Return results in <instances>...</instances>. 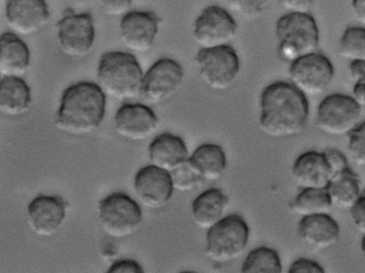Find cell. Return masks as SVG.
Wrapping results in <instances>:
<instances>
[{"label":"cell","mask_w":365,"mask_h":273,"mask_svg":"<svg viewBox=\"0 0 365 273\" xmlns=\"http://www.w3.org/2000/svg\"><path fill=\"white\" fill-rule=\"evenodd\" d=\"M259 108L260 129L275 138L300 133L307 124L309 111L307 96L289 82L282 81L263 88Z\"/></svg>","instance_id":"1"},{"label":"cell","mask_w":365,"mask_h":273,"mask_svg":"<svg viewBox=\"0 0 365 273\" xmlns=\"http://www.w3.org/2000/svg\"><path fill=\"white\" fill-rule=\"evenodd\" d=\"M100 86L93 82L81 81L63 92L55 125L72 135H86L96 130L103 120L106 98Z\"/></svg>","instance_id":"2"},{"label":"cell","mask_w":365,"mask_h":273,"mask_svg":"<svg viewBox=\"0 0 365 273\" xmlns=\"http://www.w3.org/2000/svg\"><path fill=\"white\" fill-rule=\"evenodd\" d=\"M143 75L135 57L123 51L103 54L96 71L98 85L101 90L106 96L118 101L140 96Z\"/></svg>","instance_id":"3"},{"label":"cell","mask_w":365,"mask_h":273,"mask_svg":"<svg viewBox=\"0 0 365 273\" xmlns=\"http://www.w3.org/2000/svg\"><path fill=\"white\" fill-rule=\"evenodd\" d=\"M275 34L277 53L283 61L291 63L317 51L319 29L309 14L286 13L277 19Z\"/></svg>","instance_id":"4"},{"label":"cell","mask_w":365,"mask_h":273,"mask_svg":"<svg viewBox=\"0 0 365 273\" xmlns=\"http://www.w3.org/2000/svg\"><path fill=\"white\" fill-rule=\"evenodd\" d=\"M249 236L250 229L243 217L229 215L207 230L205 254L219 263L236 259L245 251Z\"/></svg>","instance_id":"5"},{"label":"cell","mask_w":365,"mask_h":273,"mask_svg":"<svg viewBox=\"0 0 365 273\" xmlns=\"http://www.w3.org/2000/svg\"><path fill=\"white\" fill-rule=\"evenodd\" d=\"M194 63L203 83L215 91H225L232 87L240 71V58L231 45L200 48Z\"/></svg>","instance_id":"6"},{"label":"cell","mask_w":365,"mask_h":273,"mask_svg":"<svg viewBox=\"0 0 365 273\" xmlns=\"http://www.w3.org/2000/svg\"><path fill=\"white\" fill-rule=\"evenodd\" d=\"M98 210L101 228L111 237H128L140 226L141 209L125 194L115 192L107 196L99 202Z\"/></svg>","instance_id":"7"},{"label":"cell","mask_w":365,"mask_h":273,"mask_svg":"<svg viewBox=\"0 0 365 273\" xmlns=\"http://www.w3.org/2000/svg\"><path fill=\"white\" fill-rule=\"evenodd\" d=\"M183 79L180 63L170 58H160L143 75L139 96L148 105L161 104L177 93Z\"/></svg>","instance_id":"8"},{"label":"cell","mask_w":365,"mask_h":273,"mask_svg":"<svg viewBox=\"0 0 365 273\" xmlns=\"http://www.w3.org/2000/svg\"><path fill=\"white\" fill-rule=\"evenodd\" d=\"M238 25L225 9L217 5L204 8L193 24L192 36L200 48L230 45L237 35Z\"/></svg>","instance_id":"9"},{"label":"cell","mask_w":365,"mask_h":273,"mask_svg":"<svg viewBox=\"0 0 365 273\" xmlns=\"http://www.w3.org/2000/svg\"><path fill=\"white\" fill-rule=\"evenodd\" d=\"M361 108L352 96L342 93L328 95L317 107V125L329 135H348L359 123Z\"/></svg>","instance_id":"10"},{"label":"cell","mask_w":365,"mask_h":273,"mask_svg":"<svg viewBox=\"0 0 365 273\" xmlns=\"http://www.w3.org/2000/svg\"><path fill=\"white\" fill-rule=\"evenodd\" d=\"M289 83L304 96L322 93L331 83L334 68L324 54L315 52L289 63Z\"/></svg>","instance_id":"11"},{"label":"cell","mask_w":365,"mask_h":273,"mask_svg":"<svg viewBox=\"0 0 365 273\" xmlns=\"http://www.w3.org/2000/svg\"><path fill=\"white\" fill-rule=\"evenodd\" d=\"M56 28L59 47L65 55L82 58L91 52L96 31L89 13H67L58 21Z\"/></svg>","instance_id":"12"},{"label":"cell","mask_w":365,"mask_h":273,"mask_svg":"<svg viewBox=\"0 0 365 273\" xmlns=\"http://www.w3.org/2000/svg\"><path fill=\"white\" fill-rule=\"evenodd\" d=\"M160 23V17L153 11H129L120 21V39L132 51L147 52L154 44Z\"/></svg>","instance_id":"13"},{"label":"cell","mask_w":365,"mask_h":273,"mask_svg":"<svg viewBox=\"0 0 365 273\" xmlns=\"http://www.w3.org/2000/svg\"><path fill=\"white\" fill-rule=\"evenodd\" d=\"M50 12L45 0H6L5 19L18 36H31L49 22Z\"/></svg>","instance_id":"14"},{"label":"cell","mask_w":365,"mask_h":273,"mask_svg":"<svg viewBox=\"0 0 365 273\" xmlns=\"http://www.w3.org/2000/svg\"><path fill=\"white\" fill-rule=\"evenodd\" d=\"M158 118L145 103H125L115 113L114 125L121 137L140 141L150 137L157 130Z\"/></svg>","instance_id":"15"},{"label":"cell","mask_w":365,"mask_h":273,"mask_svg":"<svg viewBox=\"0 0 365 273\" xmlns=\"http://www.w3.org/2000/svg\"><path fill=\"white\" fill-rule=\"evenodd\" d=\"M134 189L140 202L151 209L165 206L174 190L170 172L153 165L138 171L134 178Z\"/></svg>","instance_id":"16"},{"label":"cell","mask_w":365,"mask_h":273,"mask_svg":"<svg viewBox=\"0 0 365 273\" xmlns=\"http://www.w3.org/2000/svg\"><path fill=\"white\" fill-rule=\"evenodd\" d=\"M68 203L60 196L39 195L28 205L30 227L41 237L53 235L62 225Z\"/></svg>","instance_id":"17"},{"label":"cell","mask_w":365,"mask_h":273,"mask_svg":"<svg viewBox=\"0 0 365 273\" xmlns=\"http://www.w3.org/2000/svg\"><path fill=\"white\" fill-rule=\"evenodd\" d=\"M339 233L338 223L328 213L302 217L298 224L301 240L317 249L333 246L338 241Z\"/></svg>","instance_id":"18"},{"label":"cell","mask_w":365,"mask_h":273,"mask_svg":"<svg viewBox=\"0 0 365 273\" xmlns=\"http://www.w3.org/2000/svg\"><path fill=\"white\" fill-rule=\"evenodd\" d=\"M292 176L303 188H326L331 174L323 153L307 151L297 158L292 166Z\"/></svg>","instance_id":"19"},{"label":"cell","mask_w":365,"mask_h":273,"mask_svg":"<svg viewBox=\"0 0 365 273\" xmlns=\"http://www.w3.org/2000/svg\"><path fill=\"white\" fill-rule=\"evenodd\" d=\"M30 50L14 32H5L0 38V73L2 77H21L29 70Z\"/></svg>","instance_id":"20"},{"label":"cell","mask_w":365,"mask_h":273,"mask_svg":"<svg viewBox=\"0 0 365 273\" xmlns=\"http://www.w3.org/2000/svg\"><path fill=\"white\" fill-rule=\"evenodd\" d=\"M148 154L152 165L169 172L188 158L185 141L170 133L156 136L149 145Z\"/></svg>","instance_id":"21"},{"label":"cell","mask_w":365,"mask_h":273,"mask_svg":"<svg viewBox=\"0 0 365 273\" xmlns=\"http://www.w3.org/2000/svg\"><path fill=\"white\" fill-rule=\"evenodd\" d=\"M229 205L228 197L219 188H210L193 200L191 213L195 223L208 230L223 217Z\"/></svg>","instance_id":"22"},{"label":"cell","mask_w":365,"mask_h":273,"mask_svg":"<svg viewBox=\"0 0 365 273\" xmlns=\"http://www.w3.org/2000/svg\"><path fill=\"white\" fill-rule=\"evenodd\" d=\"M32 101L29 86L21 77H2L0 86V110L6 116L26 113Z\"/></svg>","instance_id":"23"},{"label":"cell","mask_w":365,"mask_h":273,"mask_svg":"<svg viewBox=\"0 0 365 273\" xmlns=\"http://www.w3.org/2000/svg\"><path fill=\"white\" fill-rule=\"evenodd\" d=\"M205 180H217L223 175L227 166L226 154L223 148L214 143L198 146L189 157Z\"/></svg>","instance_id":"24"},{"label":"cell","mask_w":365,"mask_h":273,"mask_svg":"<svg viewBox=\"0 0 365 273\" xmlns=\"http://www.w3.org/2000/svg\"><path fill=\"white\" fill-rule=\"evenodd\" d=\"M326 190L332 202L341 209H351L360 197L358 176L349 168L334 175Z\"/></svg>","instance_id":"25"},{"label":"cell","mask_w":365,"mask_h":273,"mask_svg":"<svg viewBox=\"0 0 365 273\" xmlns=\"http://www.w3.org/2000/svg\"><path fill=\"white\" fill-rule=\"evenodd\" d=\"M331 206L326 188H303L292 204L293 211L302 217L327 214Z\"/></svg>","instance_id":"26"},{"label":"cell","mask_w":365,"mask_h":273,"mask_svg":"<svg viewBox=\"0 0 365 273\" xmlns=\"http://www.w3.org/2000/svg\"><path fill=\"white\" fill-rule=\"evenodd\" d=\"M280 257L274 249L260 247L252 249L245 257L241 272L243 273H280Z\"/></svg>","instance_id":"27"},{"label":"cell","mask_w":365,"mask_h":273,"mask_svg":"<svg viewBox=\"0 0 365 273\" xmlns=\"http://www.w3.org/2000/svg\"><path fill=\"white\" fill-rule=\"evenodd\" d=\"M339 53L350 61H365V28L346 29L339 42Z\"/></svg>","instance_id":"28"},{"label":"cell","mask_w":365,"mask_h":273,"mask_svg":"<svg viewBox=\"0 0 365 273\" xmlns=\"http://www.w3.org/2000/svg\"><path fill=\"white\" fill-rule=\"evenodd\" d=\"M174 190L190 192L198 188L205 180L197 167L187 158L170 172Z\"/></svg>","instance_id":"29"},{"label":"cell","mask_w":365,"mask_h":273,"mask_svg":"<svg viewBox=\"0 0 365 273\" xmlns=\"http://www.w3.org/2000/svg\"><path fill=\"white\" fill-rule=\"evenodd\" d=\"M271 0H228L231 10L242 18L255 20L259 18L268 9Z\"/></svg>","instance_id":"30"},{"label":"cell","mask_w":365,"mask_h":273,"mask_svg":"<svg viewBox=\"0 0 365 273\" xmlns=\"http://www.w3.org/2000/svg\"><path fill=\"white\" fill-rule=\"evenodd\" d=\"M348 149L353 160L365 165V121L359 123L348 134Z\"/></svg>","instance_id":"31"},{"label":"cell","mask_w":365,"mask_h":273,"mask_svg":"<svg viewBox=\"0 0 365 273\" xmlns=\"http://www.w3.org/2000/svg\"><path fill=\"white\" fill-rule=\"evenodd\" d=\"M323 153L330 169L331 177L349 168L346 158L339 150L329 148L323 152Z\"/></svg>","instance_id":"32"},{"label":"cell","mask_w":365,"mask_h":273,"mask_svg":"<svg viewBox=\"0 0 365 273\" xmlns=\"http://www.w3.org/2000/svg\"><path fill=\"white\" fill-rule=\"evenodd\" d=\"M98 3L105 14L118 16L129 11L132 0H98Z\"/></svg>","instance_id":"33"},{"label":"cell","mask_w":365,"mask_h":273,"mask_svg":"<svg viewBox=\"0 0 365 273\" xmlns=\"http://www.w3.org/2000/svg\"><path fill=\"white\" fill-rule=\"evenodd\" d=\"M289 273H324V268L317 262L306 259L300 258L290 265Z\"/></svg>","instance_id":"34"},{"label":"cell","mask_w":365,"mask_h":273,"mask_svg":"<svg viewBox=\"0 0 365 273\" xmlns=\"http://www.w3.org/2000/svg\"><path fill=\"white\" fill-rule=\"evenodd\" d=\"M351 220L356 229L365 235V195H362L350 209Z\"/></svg>","instance_id":"35"},{"label":"cell","mask_w":365,"mask_h":273,"mask_svg":"<svg viewBox=\"0 0 365 273\" xmlns=\"http://www.w3.org/2000/svg\"><path fill=\"white\" fill-rule=\"evenodd\" d=\"M280 6L292 14H309L314 0H278Z\"/></svg>","instance_id":"36"},{"label":"cell","mask_w":365,"mask_h":273,"mask_svg":"<svg viewBox=\"0 0 365 273\" xmlns=\"http://www.w3.org/2000/svg\"><path fill=\"white\" fill-rule=\"evenodd\" d=\"M108 273H143L142 267L132 259H121L115 262L107 271Z\"/></svg>","instance_id":"37"},{"label":"cell","mask_w":365,"mask_h":273,"mask_svg":"<svg viewBox=\"0 0 365 273\" xmlns=\"http://www.w3.org/2000/svg\"><path fill=\"white\" fill-rule=\"evenodd\" d=\"M349 73L354 83H365V61H351Z\"/></svg>","instance_id":"38"},{"label":"cell","mask_w":365,"mask_h":273,"mask_svg":"<svg viewBox=\"0 0 365 273\" xmlns=\"http://www.w3.org/2000/svg\"><path fill=\"white\" fill-rule=\"evenodd\" d=\"M351 10L357 21L365 25V0H351Z\"/></svg>","instance_id":"39"},{"label":"cell","mask_w":365,"mask_h":273,"mask_svg":"<svg viewBox=\"0 0 365 273\" xmlns=\"http://www.w3.org/2000/svg\"><path fill=\"white\" fill-rule=\"evenodd\" d=\"M352 98L361 106L365 105V83H354Z\"/></svg>","instance_id":"40"},{"label":"cell","mask_w":365,"mask_h":273,"mask_svg":"<svg viewBox=\"0 0 365 273\" xmlns=\"http://www.w3.org/2000/svg\"><path fill=\"white\" fill-rule=\"evenodd\" d=\"M361 251L365 260V235H364V237L361 242Z\"/></svg>","instance_id":"41"},{"label":"cell","mask_w":365,"mask_h":273,"mask_svg":"<svg viewBox=\"0 0 365 273\" xmlns=\"http://www.w3.org/2000/svg\"><path fill=\"white\" fill-rule=\"evenodd\" d=\"M363 195H365V188H364V190Z\"/></svg>","instance_id":"42"}]
</instances>
